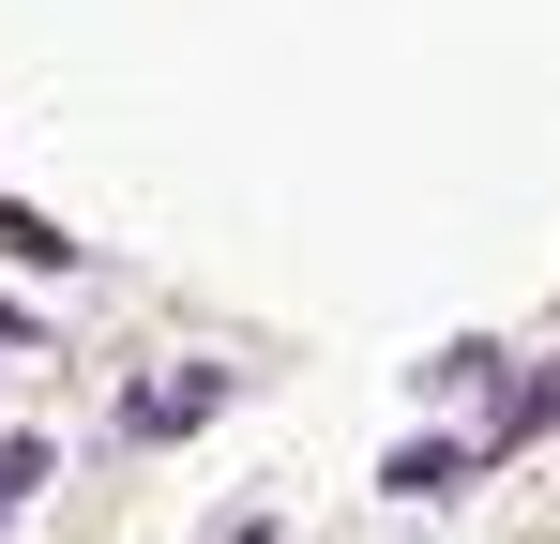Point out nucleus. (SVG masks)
I'll return each instance as SVG.
<instances>
[{"instance_id":"nucleus-1","label":"nucleus","mask_w":560,"mask_h":544,"mask_svg":"<svg viewBox=\"0 0 560 544\" xmlns=\"http://www.w3.org/2000/svg\"><path fill=\"white\" fill-rule=\"evenodd\" d=\"M197 409H228V378H212V363H183V378H152V393H137L121 424H137V439H183Z\"/></svg>"},{"instance_id":"nucleus-2","label":"nucleus","mask_w":560,"mask_h":544,"mask_svg":"<svg viewBox=\"0 0 560 544\" xmlns=\"http://www.w3.org/2000/svg\"><path fill=\"white\" fill-rule=\"evenodd\" d=\"M469 453H485V439H409L378 484H394V499H455V484H469Z\"/></svg>"},{"instance_id":"nucleus-3","label":"nucleus","mask_w":560,"mask_h":544,"mask_svg":"<svg viewBox=\"0 0 560 544\" xmlns=\"http://www.w3.org/2000/svg\"><path fill=\"white\" fill-rule=\"evenodd\" d=\"M31 484H46V453H31V439H0V530H15V499H31Z\"/></svg>"},{"instance_id":"nucleus-4","label":"nucleus","mask_w":560,"mask_h":544,"mask_svg":"<svg viewBox=\"0 0 560 544\" xmlns=\"http://www.w3.org/2000/svg\"><path fill=\"white\" fill-rule=\"evenodd\" d=\"M0 348H15V318H0Z\"/></svg>"}]
</instances>
